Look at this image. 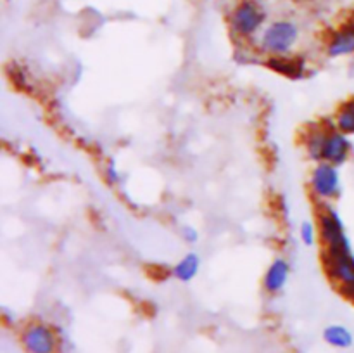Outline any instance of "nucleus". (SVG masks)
Here are the masks:
<instances>
[{
    "mask_svg": "<svg viewBox=\"0 0 354 353\" xmlns=\"http://www.w3.org/2000/svg\"><path fill=\"white\" fill-rule=\"evenodd\" d=\"M182 235L187 242H190V244H192V242H196L197 237H199V235H197V230H194V228L189 227V225L182 228Z\"/></svg>",
    "mask_w": 354,
    "mask_h": 353,
    "instance_id": "nucleus-17",
    "label": "nucleus"
},
{
    "mask_svg": "<svg viewBox=\"0 0 354 353\" xmlns=\"http://www.w3.org/2000/svg\"><path fill=\"white\" fill-rule=\"evenodd\" d=\"M335 127L346 135H354V99L341 106L335 116Z\"/></svg>",
    "mask_w": 354,
    "mask_h": 353,
    "instance_id": "nucleus-14",
    "label": "nucleus"
},
{
    "mask_svg": "<svg viewBox=\"0 0 354 353\" xmlns=\"http://www.w3.org/2000/svg\"><path fill=\"white\" fill-rule=\"evenodd\" d=\"M332 127H318V128H313V130L308 134L306 137V152L308 156H310V159H313V161L320 163L324 161V149H325V142H327V135H328V130H330Z\"/></svg>",
    "mask_w": 354,
    "mask_h": 353,
    "instance_id": "nucleus-11",
    "label": "nucleus"
},
{
    "mask_svg": "<svg viewBox=\"0 0 354 353\" xmlns=\"http://www.w3.org/2000/svg\"><path fill=\"white\" fill-rule=\"evenodd\" d=\"M339 291H341V294L346 298V300H349L354 305V280H351V282L341 284V286H339Z\"/></svg>",
    "mask_w": 354,
    "mask_h": 353,
    "instance_id": "nucleus-16",
    "label": "nucleus"
},
{
    "mask_svg": "<svg viewBox=\"0 0 354 353\" xmlns=\"http://www.w3.org/2000/svg\"><path fill=\"white\" fill-rule=\"evenodd\" d=\"M318 230H320V239L325 248H342L349 246V239L344 230V221L339 217L337 211L332 206H325L318 217Z\"/></svg>",
    "mask_w": 354,
    "mask_h": 353,
    "instance_id": "nucleus-5",
    "label": "nucleus"
},
{
    "mask_svg": "<svg viewBox=\"0 0 354 353\" xmlns=\"http://www.w3.org/2000/svg\"><path fill=\"white\" fill-rule=\"evenodd\" d=\"M327 54L330 57H346L354 54V21H348L334 31L327 44Z\"/></svg>",
    "mask_w": 354,
    "mask_h": 353,
    "instance_id": "nucleus-8",
    "label": "nucleus"
},
{
    "mask_svg": "<svg viewBox=\"0 0 354 353\" xmlns=\"http://www.w3.org/2000/svg\"><path fill=\"white\" fill-rule=\"evenodd\" d=\"M272 71L280 73L289 78H301L306 71V61L303 57H287V55H272L266 61Z\"/></svg>",
    "mask_w": 354,
    "mask_h": 353,
    "instance_id": "nucleus-9",
    "label": "nucleus"
},
{
    "mask_svg": "<svg viewBox=\"0 0 354 353\" xmlns=\"http://www.w3.org/2000/svg\"><path fill=\"white\" fill-rule=\"evenodd\" d=\"M107 176H109L111 182H118V180H120V173L114 168V165H111L109 170H107Z\"/></svg>",
    "mask_w": 354,
    "mask_h": 353,
    "instance_id": "nucleus-18",
    "label": "nucleus"
},
{
    "mask_svg": "<svg viewBox=\"0 0 354 353\" xmlns=\"http://www.w3.org/2000/svg\"><path fill=\"white\" fill-rule=\"evenodd\" d=\"M21 343L28 353H55L57 338L47 324L35 322L30 324L21 334Z\"/></svg>",
    "mask_w": 354,
    "mask_h": 353,
    "instance_id": "nucleus-6",
    "label": "nucleus"
},
{
    "mask_svg": "<svg viewBox=\"0 0 354 353\" xmlns=\"http://www.w3.org/2000/svg\"><path fill=\"white\" fill-rule=\"evenodd\" d=\"M322 258L327 275L339 282V286L354 280V253L351 244L334 249L325 248Z\"/></svg>",
    "mask_w": 354,
    "mask_h": 353,
    "instance_id": "nucleus-3",
    "label": "nucleus"
},
{
    "mask_svg": "<svg viewBox=\"0 0 354 353\" xmlns=\"http://www.w3.org/2000/svg\"><path fill=\"white\" fill-rule=\"evenodd\" d=\"M299 40V28L294 21H273L259 37V47L270 55H287Z\"/></svg>",
    "mask_w": 354,
    "mask_h": 353,
    "instance_id": "nucleus-1",
    "label": "nucleus"
},
{
    "mask_svg": "<svg viewBox=\"0 0 354 353\" xmlns=\"http://www.w3.org/2000/svg\"><path fill=\"white\" fill-rule=\"evenodd\" d=\"M353 151V144L349 141V135L342 134L341 130H337V127H332L328 130L327 142H325L324 149V161L332 163L335 166L344 165L349 159Z\"/></svg>",
    "mask_w": 354,
    "mask_h": 353,
    "instance_id": "nucleus-7",
    "label": "nucleus"
},
{
    "mask_svg": "<svg viewBox=\"0 0 354 353\" xmlns=\"http://www.w3.org/2000/svg\"><path fill=\"white\" fill-rule=\"evenodd\" d=\"M349 71H351V76H354V62L351 64V68H349Z\"/></svg>",
    "mask_w": 354,
    "mask_h": 353,
    "instance_id": "nucleus-19",
    "label": "nucleus"
},
{
    "mask_svg": "<svg viewBox=\"0 0 354 353\" xmlns=\"http://www.w3.org/2000/svg\"><path fill=\"white\" fill-rule=\"evenodd\" d=\"M311 189L320 199H335L341 194V175L337 166L328 161L317 163L311 172Z\"/></svg>",
    "mask_w": 354,
    "mask_h": 353,
    "instance_id": "nucleus-4",
    "label": "nucleus"
},
{
    "mask_svg": "<svg viewBox=\"0 0 354 353\" xmlns=\"http://www.w3.org/2000/svg\"><path fill=\"white\" fill-rule=\"evenodd\" d=\"M301 239H303L304 244L308 246H313L315 241H317V228L311 221H303L301 224Z\"/></svg>",
    "mask_w": 354,
    "mask_h": 353,
    "instance_id": "nucleus-15",
    "label": "nucleus"
},
{
    "mask_svg": "<svg viewBox=\"0 0 354 353\" xmlns=\"http://www.w3.org/2000/svg\"><path fill=\"white\" fill-rule=\"evenodd\" d=\"M266 19V12L261 9L258 2L254 0H242L232 12V30L239 37H254L261 30L263 23Z\"/></svg>",
    "mask_w": 354,
    "mask_h": 353,
    "instance_id": "nucleus-2",
    "label": "nucleus"
},
{
    "mask_svg": "<svg viewBox=\"0 0 354 353\" xmlns=\"http://www.w3.org/2000/svg\"><path fill=\"white\" fill-rule=\"evenodd\" d=\"M199 266H201V260L196 253H189V255L183 256L178 263L173 269V273L178 280L182 282H190L194 277L199 273Z\"/></svg>",
    "mask_w": 354,
    "mask_h": 353,
    "instance_id": "nucleus-12",
    "label": "nucleus"
},
{
    "mask_svg": "<svg viewBox=\"0 0 354 353\" xmlns=\"http://www.w3.org/2000/svg\"><path fill=\"white\" fill-rule=\"evenodd\" d=\"M289 272L290 266L289 263L283 258H277L272 265L268 266L265 273V279H263V284H265V289L268 293L277 294L286 287L287 280H289Z\"/></svg>",
    "mask_w": 354,
    "mask_h": 353,
    "instance_id": "nucleus-10",
    "label": "nucleus"
},
{
    "mask_svg": "<svg viewBox=\"0 0 354 353\" xmlns=\"http://www.w3.org/2000/svg\"><path fill=\"white\" fill-rule=\"evenodd\" d=\"M324 339L335 348H349L353 345V332L341 324H332L325 327Z\"/></svg>",
    "mask_w": 354,
    "mask_h": 353,
    "instance_id": "nucleus-13",
    "label": "nucleus"
}]
</instances>
